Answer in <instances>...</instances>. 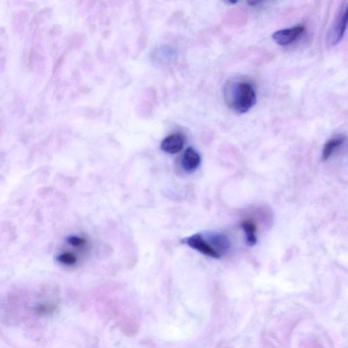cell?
Masks as SVG:
<instances>
[{
  "instance_id": "obj_1",
  "label": "cell",
  "mask_w": 348,
  "mask_h": 348,
  "mask_svg": "<svg viewBox=\"0 0 348 348\" xmlns=\"http://www.w3.org/2000/svg\"><path fill=\"white\" fill-rule=\"evenodd\" d=\"M225 97L229 108L238 114L249 112L257 103L255 87L246 81L229 82L225 88Z\"/></svg>"
},
{
  "instance_id": "obj_2",
  "label": "cell",
  "mask_w": 348,
  "mask_h": 348,
  "mask_svg": "<svg viewBox=\"0 0 348 348\" xmlns=\"http://www.w3.org/2000/svg\"><path fill=\"white\" fill-rule=\"evenodd\" d=\"M182 243L186 244L191 249L210 258L218 259L222 257L220 254L214 249L210 241L205 238L201 233H196L191 236L183 239Z\"/></svg>"
},
{
  "instance_id": "obj_3",
  "label": "cell",
  "mask_w": 348,
  "mask_h": 348,
  "mask_svg": "<svg viewBox=\"0 0 348 348\" xmlns=\"http://www.w3.org/2000/svg\"><path fill=\"white\" fill-rule=\"evenodd\" d=\"M348 3L346 2L341 8L336 21L331 27L329 33V40L332 45H337L344 38L348 24Z\"/></svg>"
},
{
  "instance_id": "obj_4",
  "label": "cell",
  "mask_w": 348,
  "mask_h": 348,
  "mask_svg": "<svg viewBox=\"0 0 348 348\" xmlns=\"http://www.w3.org/2000/svg\"><path fill=\"white\" fill-rule=\"evenodd\" d=\"M305 31L304 26L297 25L290 28L280 29L272 35V39L275 43L280 46H288L293 43Z\"/></svg>"
},
{
  "instance_id": "obj_5",
  "label": "cell",
  "mask_w": 348,
  "mask_h": 348,
  "mask_svg": "<svg viewBox=\"0 0 348 348\" xmlns=\"http://www.w3.org/2000/svg\"><path fill=\"white\" fill-rule=\"evenodd\" d=\"M184 144V137L179 133H174L164 139L161 144V149L165 153L174 155L182 151Z\"/></svg>"
},
{
  "instance_id": "obj_6",
  "label": "cell",
  "mask_w": 348,
  "mask_h": 348,
  "mask_svg": "<svg viewBox=\"0 0 348 348\" xmlns=\"http://www.w3.org/2000/svg\"><path fill=\"white\" fill-rule=\"evenodd\" d=\"M201 162L199 153L193 148H188L183 154L182 166L185 172L188 173L195 172L199 168Z\"/></svg>"
},
{
  "instance_id": "obj_7",
  "label": "cell",
  "mask_w": 348,
  "mask_h": 348,
  "mask_svg": "<svg viewBox=\"0 0 348 348\" xmlns=\"http://www.w3.org/2000/svg\"><path fill=\"white\" fill-rule=\"evenodd\" d=\"M346 141V137L344 135H338L328 140L324 145L322 159L324 162H327L336 153L337 150L343 145Z\"/></svg>"
},
{
  "instance_id": "obj_8",
  "label": "cell",
  "mask_w": 348,
  "mask_h": 348,
  "mask_svg": "<svg viewBox=\"0 0 348 348\" xmlns=\"http://www.w3.org/2000/svg\"><path fill=\"white\" fill-rule=\"evenodd\" d=\"M242 227L246 233V241L250 246H255L257 242V227L254 220L246 219L242 223Z\"/></svg>"
},
{
  "instance_id": "obj_9",
  "label": "cell",
  "mask_w": 348,
  "mask_h": 348,
  "mask_svg": "<svg viewBox=\"0 0 348 348\" xmlns=\"http://www.w3.org/2000/svg\"><path fill=\"white\" fill-rule=\"evenodd\" d=\"M57 260L59 263L66 266H73L78 262V259L75 254L65 252L59 254L57 257Z\"/></svg>"
},
{
  "instance_id": "obj_10",
  "label": "cell",
  "mask_w": 348,
  "mask_h": 348,
  "mask_svg": "<svg viewBox=\"0 0 348 348\" xmlns=\"http://www.w3.org/2000/svg\"><path fill=\"white\" fill-rule=\"evenodd\" d=\"M67 243L73 248L83 247L87 243L86 239L78 236H70L66 239Z\"/></svg>"
},
{
  "instance_id": "obj_11",
  "label": "cell",
  "mask_w": 348,
  "mask_h": 348,
  "mask_svg": "<svg viewBox=\"0 0 348 348\" xmlns=\"http://www.w3.org/2000/svg\"><path fill=\"white\" fill-rule=\"evenodd\" d=\"M259 3H261V1H248V3H249V5H252V6H254V5H257L259 4Z\"/></svg>"
}]
</instances>
